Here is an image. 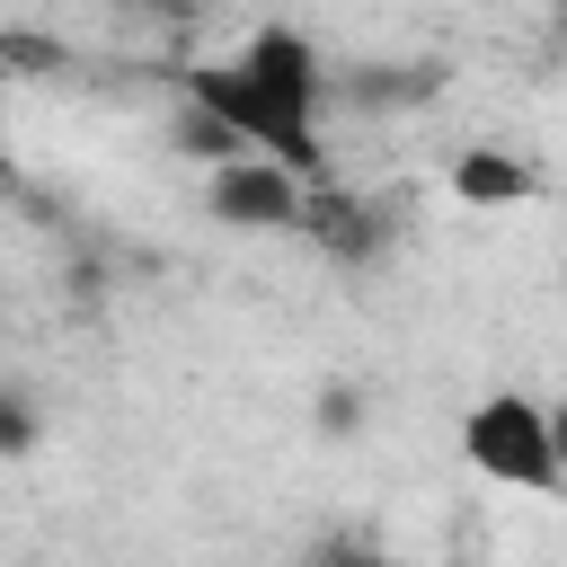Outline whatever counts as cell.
Segmentation results:
<instances>
[{
    "mask_svg": "<svg viewBox=\"0 0 567 567\" xmlns=\"http://www.w3.org/2000/svg\"><path fill=\"white\" fill-rule=\"evenodd\" d=\"M319 53L292 27H257L230 62H195L186 71V106H204L213 124H230L239 151L284 159L292 177H319Z\"/></svg>",
    "mask_w": 567,
    "mask_h": 567,
    "instance_id": "cell-1",
    "label": "cell"
},
{
    "mask_svg": "<svg viewBox=\"0 0 567 567\" xmlns=\"http://www.w3.org/2000/svg\"><path fill=\"white\" fill-rule=\"evenodd\" d=\"M461 452H470V470H478V478H496V487H532V496L567 487L558 443H549V408H532L523 390L478 399V408L461 416Z\"/></svg>",
    "mask_w": 567,
    "mask_h": 567,
    "instance_id": "cell-2",
    "label": "cell"
},
{
    "mask_svg": "<svg viewBox=\"0 0 567 567\" xmlns=\"http://www.w3.org/2000/svg\"><path fill=\"white\" fill-rule=\"evenodd\" d=\"M310 213V177H292L284 159H221L213 168V221L230 230H301Z\"/></svg>",
    "mask_w": 567,
    "mask_h": 567,
    "instance_id": "cell-3",
    "label": "cell"
},
{
    "mask_svg": "<svg viewBox=\"0 0 567 567\" xmlns=\"http://www.w3.org/2000/svg\"><path fill=\"white\" fill-rule=\"evenodd\" d=\"M301 230H310L337 266H372V257H381V239H390V213H381V204H363V195H310Z\"/></svg>",
    "mask_w": 567,
    "mask_h": 567,
    "instance_id": "cell-4",
    "label": "cell"
},
{
    "mask_svg": "<svg viewBox=\"0 0 567 567\" xmlns=\"http://www.w3.org/2000/svg\"><path fill=\"white\" fill-rule=\"evenodd\" d=\"M452 195H461V204H523V195H532V168L505 159V151H461Z\"/></svg>",
    "mask_w": 567,
    "mask_h": 567,
    "instance_id": "cell-5",
    "label": "cell"
},
{
    "mask_svg": "<svg viewBox=\"0 0 567 567\" xmlns=\"http://www.w3.org/2000/svg\"><path fill=\"white\" fill-rule=\"evenodd\" d=\"M319 434H363V390H346V381H337V390L319 399Z\"/></svg>",
    "mask_w": 567,
    "mask_h": 567,
    "instance_id": "cell-6",
    "label": "cell"
},
{
    "mask_svg": "<svg viewBox=\"0 0 567 567\" xmlns=\"http://www.w3.org/2000/svg\"><path fill=\"white\" fill-rule=\"evenodd\" d=\"M27 443H35V416L18 399H0V452H27Z\"/></svg>",
    "mask_w": 567,
    "mask_h": 567,
    "instance_id": "cell-7",
    "label": "cell"
},
{
    "mask_svg": "<svg viewBox=\"0 0 567 567\" xmlns=\"http://www.w3.org/2000/svg\"><path fill=\"white\" fill-rule=\"evenodd\" d=\"M310 567H390V558H381V549H363V540H337V549H319Z\"/></svg>",
    "mask_w": 567,
    "mask_h": 567,
    "instance_id": "cell-8",
    "label": "cell"
},
{
    "mask_svg": "<svg viewBox=\"0 0 567 567\" xmlns=\"http://www.w3.org/2000/svg\"><path fill=\"white\" fill-rule=\"evenodd\" d=\"M133 9H151V18H195L204 0H133Z\"/></svg>",
    "mask_w": 567,
    "mask_h": 567,
    "instance_id": "cell-9",
    "label": "cell"
},
{
    "mask_svg": "<svg viewBox=\"0 0 567 567\" xmlns=\"http://www.w3.org/2000/svg\"><path fill=\"white\" fill-rule=\"evenodd\" d=\"M549 443H558V470H567V399L549 408Z\"/></svg>",
    "mask_w": 567,
    "mask_h": 567,
    "instance_id": "cell-10",
    "label": "cell"
},
{
    "mask_svg": "<svg viewBox=\"0 0 567 567\" xmlns=\"http://www.w3.org/2000/svg\"><path fill=\"white\" fill-rule=\"evenodd\" d=\"M558 9H567V0H558Z\"/></svg>",
    "mask_w": 567,
    "mask_h": 567,
    "instance_id": "cell-11",
    "label": "cell"
}]
</instances>
